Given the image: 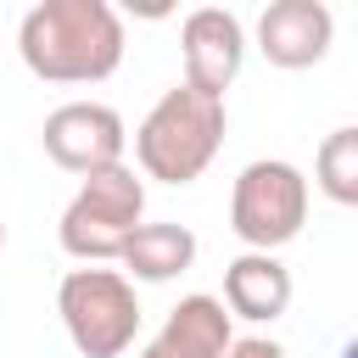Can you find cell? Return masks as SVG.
I'll list each match as a JSON object with an SVG mask.
<instances>
[{
	"label": "cell",
	"instance_id": "30bf717a",
	"mask_svg": "<svg viewBox=\"0 0 358 358\" xmlns=\"http://www.w3.org/2000/svg\"><path fill=\"white\" fill-rule=\"evenodd\" d=\"M291 268L274 252H241L224 263V313L246 319V324H274L291 308Z\"/></svg>",
	"mask_w": 358,
	"mask_h": 358
},
{
	"label": "cell",
	"instance_id": "8992f818",
	"mask_svg": "<svg viewBox=\"0 0 358 358\" xmlns=\"http://www.w3.org/2000/svg\"><path fill=\"white\" fill-rule=\"evenodd\" d=\"M39 140H45V157L56 168L78 173V179L101 173V168H117L123 151H129V129L106 101H62L45 117Z\"/></svg>",
	"mask_w": 358,
	"mask_h": 358
},
{
	"label": "cell",
	"instance_id": "7c38bea8",
	"mask_svg": "<svg viewBox=\"0 0 358 358\" xmlns=\"http://www.w3.org/2000/svg\"><path fill=\"white\" fill-rule=\"evenodd\" d=\"M313 185L336 201V207H358V129L341 123L319 140L313 151Z\"/></svg>",
	"mask_w": 358,
	"mask_h": 358
},
{
	"label": "cell",
	"instance_id": "7a4b0ae2",
	"mask_svg": "<svg viewBox=\"0 0 358 358\" xmlns=\"http://www.w3.org/2000/svg\"><path fill=\"white\" fill-rule=\"evenodd\" d=\"M224 129H229V112H224V95H207V90H190V84H173L157 95V106L140 117L134 129V162L145 179H162V185H190L213 168L218 145H224Z\"/></svg>",
	"mask_w": 358,
	"mask_h": 358
},
{
	"label": "cell",
	"instance_id": "4fadbf2b",
	"mask_svg": "<svg viewBox=\"0 0 358 358\" xmlns=\"http://www.w3.org/2000/svg\"><path fill=\"white\" fill-rule=\"evenodd\" d=\"M224 358H291V352H285L274 336H235Z\"/></svg>",
	"mask_w": 358,
	"mask_h": 358
},
{
	"label": "cell",
	"instance_id": "5b68a950",
	"mask_svg": "<svg viewBox=\"0 0 358 358\" xmlns=\"http://www.w3.org/2000/svg\"><path fill=\"white\" fill-rule=\"evenodd\" d=\"M308 224V179L285 157H257L229 185V229L246 252H280Z\"/></svg>",
	"mask_w": 358,
	"mask_h": 358
},
{
	"label": "cell",
	"instance_id": "277c9868",
	"mask_svg": "<svg viewBox=\"0 0 358 358\" xmlns=\"http://www.w3.org/2000/svg\"><path fill=\"white\" fill-rule=\"evenodd\" d=\"M56 313H62L67 341L84 358H123L134 347V336H140V296H134V285L117 268H101V263H84V268L62 274Z\"/></svg>",
	"mask_w": 358,
	"mask_h": 358
},
{
	"label": "cell",
	"instance_id": "9c48e42d",
	"mask_svg": "<svg viewBox=\"0 0 358 358\" xmlns=\"http://www.w3.org/2000/svg\"><path fill=\"white\" fill-rule=\"evenodd\" d=\"M229 341H235V319L224 313V302L207 291H190L134 358H224Z\"/></svg>",
	"mask_w": 358,
	"mask_h": 358
},
{
	"label": "cell",
	"instance_id": "8fae6325",
	"mask_svg": "<svg viewBox=\"0 0 358 358\" xmlns=\"http://www.w3.org/2000/svg\"><path fill=\"white\" fill-rule=\"evenodd\" d=\"M117 274L134 285V280H145V285H162V280H173V274H185L190 263H196V235L185 229V224H140L129 241H123V252H117Z\"/></svg>",
	"mask_w": 358,
	"mask_h": 358
},
{
	"label": "cell",
	"instance_id": "5bb4252c",
	"mask_svg": "<svg viewBox=\"0 0 358 358\" xmlns=\"http://www.w3.org/2000/svg\"><path fill=\"white\" fill-rule=\"evenodd\" d=\"M0 246H6V224H0Z\"/></svg>",
	"mask_w": 358,
	"mask_h": 358
},
{
	"label": "cell",
	"instance_id": "3957f363",
	"mask_svg": "<svg viewBox=\"0 0 358 358\" xmlns=\"http://www.w3.org/2000/svg\"><path fill=\"white\" fill-rule=\"evenodd\" d=\"M145 224V185L129 162L117 168H101V173H84V185L73 190V201L62 207V224H56V241L67 257L78 263H117L123 241Z\"/></svg>",
	"mask_w": 358,
	"mask_h": 358
},
{
	"label": "cell",
	"instance_id": "52a82bcc",
	"mask_svg": "<svg viewBox=\"0 0 358 358\" xmlns=\"http://www.w3.org/2000/svg\"><path fill=\"white\" fill-rule=\"evenodd\" d=\"M179 62H185L179 84L224 95L241 78V62H246V28H241V17L224 11V6H196L185 17V28H179Z\"/></svg>",
	"mask_w": 358,
	"mask_h": 358
},
{
	"label": "cell",
	"instance_id": "6da1fadb",
	"mask_svg": "<svg viewBox=\"0 0 358 358\" xmlns=\"http://www.w3.org/2000/svg\"><path fill=\"white\" fill-rule=\"evenodd\" d=\"M123 17L106 0H39L17 22V56L45 84H101L123 67Z\"/></svg>",
	"mask_w": 358,
	"mask_h": 358
},
{
	"label": "cell",
	"instance_id": "ba28073f",
	"mask_svg": "<svg viewBox=\"0 0 358 358\" xmlns=\"http://www.w3.org/2000/svg\"><path fill=\"white\" fill-rule=\"evenodd\" d=\"M330 39H336V17L324 0H274L257 17V50L268 67H285V73L324 62Z\"/></svg>",
	"mask_w": 358,
	"mask_h": 358
}]
</instances>
